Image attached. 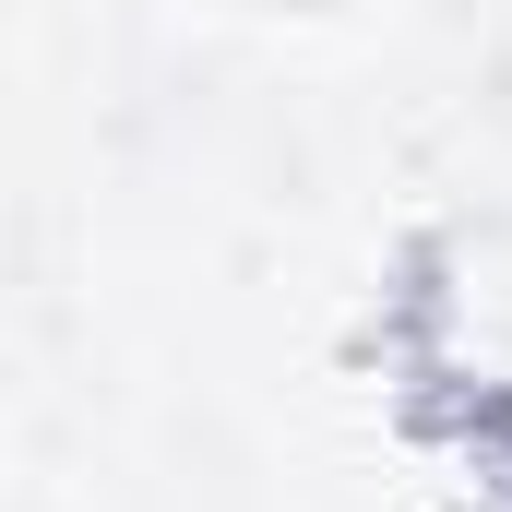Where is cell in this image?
I'll return each mask as SVG.
<instances>
[{
	"label": "cell",
	"mask_w": 512,
	"mask_h": 512,
	"mask_svg": "<svg viewBox=\"0 0 512 512\" xmlns=\"http://www.w3.org/2000/svg\"><path fill=\"white\" fill-rule=\"evenodd\" d=\"M239 12H346V0H239Z\"/></svg>",
	"instance_id": "cell-1"
}]
</instances>
